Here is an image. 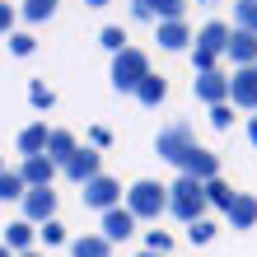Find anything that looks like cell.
<instances>
[{"label":"cell","mask_w":257,"mask_h":257,"mask_svg":"<svg viewBox=\"0 0 257 257\" xmlns=\"http://www.w3.org/2000/svg\"><path fill=\"white\" fill-rule=\"evenodd\" d=\"M206 183H196V178H178V183L169 187V210L183 224H196V220H206Z\"/></svg>","instance_id":"1"},{"label":"cell","mask_w":257,"mask_h":257,"mask_svg":"<svg viewBox=\"0 0 257 257\" xmlns=\"http://www.w3.org/2000/svg\"><path fill=\"white\" fill-rule=\"evenodd\" d=\"M126 210L136 220H159L169 210V187L155 183V178H141V183L126 187Z\"/></svg>","instance_id":"2"},{"label":"cell","mask_w":257,"mask_h":257,"mask_svg":"<svg viewBox=\"0 0 257 257\" xmlns=\"http://www.w3.org/2000/svg\"><path fill=\"white\" fill-rule=\"evenodd\" d=\"M145 75H150V56L141 47H126V52L112 56V89L117 94H136Z\"/></svg>","instance_id":"3"},{"label":"cell","mask_w":257,"mask_h":257,"mask_svg":"<svg viewBox=\"0 0 257 257\" xmlns=\"http://www.w3.org/2000/svg\"><path fill=\"white\" fill-rule=\"evenodd\" d=\"M196 145V136H192V126L178 117V122H169V126H159V136H155V150H159V159H169V164H183V155Z\"/></svg>","instance_id":"4"},{"label":"cell","mask_w":257,"mask_h":257,"mask_svg":"<svg viewBox=\"0 0 257 257\" xmlns=\"http://www.w3.org/2000/svg\"><path fill=\"white\" fill-rule=\"evenodd\" d=\"M80 201H84V206H94V210H103V215H108L112 206H122V183H117V178H108V173H98V178H89V183H84V192H80Z\"/></svg>","instance_id":"5"},{"label":"cell","mask_w":257,"mask_h":257,"mask_svg":"<svg viewBox=\"0 0 257 257\" xmlns=\"http://www.w3.org/2000/svg\"><path fill=\"white\" fill-rule=\"evenodd\" d=\"M183 178H196V183H210V178H220V155H210L206 145H192L183 155Z\"/></svg>","instance_id":"6"},{"label":"cell","mask_w":257,"mask_h":257,"mask_svg":"<svg viewBox=\"0 0 257 257\" xmlns=\"http://www.w3.org/2000/svg\"><path fill=\"white\" fill-rule=\"evenodd\" d=\"M24 220H28V224L56 220V192H52V187H28V196H24Z\"/></svg>","instance_id":"7"},{"label":"cell","mask_w":257,"mask_h":257,"mask_svg":"<svg viewBox=\"0 0 257 257\" xmlns=\"http://www.w3.org/2000/svg\"><path fill=\"white\" fill-rule=\"evenodd\" d=\"M192 94H196V103H206V108H215V103H229V75H220V70L196 75V80H192Z\"/></svg>","instance_id":"8"},{"label":"cell","mask_w":257,"mask_h":257,"mask_svg":"<svg viewBox=\"0 0 257 257\" xmlns=\"http://www.w3.org/2000/svg\"><path fill=\"white\" fill-rule=\"evenodd\" d=\"M61 173L70 178V183H80V187H84L89 178H98V173H103V155H98V150H89V145H84V150H75V155H70V164H66Z\"/></svg>","instance_id":"9"},{"label":"cell","mask_w":257,"mask_h":257,"mask_svg":"<svg viewBox=\"0 0 257 257\" xmlns=\"http://www.w3.org/2000/svg\"><path fill=\"white\" fill-rule=\"evenodd\" d=\"M229 103L234 108H257V66H243L229 75Z\"/></svg>","instance_id":"10"},{"label":"cell","mask_w":257,"mask_h":257,"mask_svg":"<svg viewBox=\"0 0 257 257\" xmlns=\"http://www.w3.org/2000/svg\"><path fill=\"white\" fill-rule=\"evenodd\" d=\"M155 42H159L164 52H183L187 42H192L187 19H159V24H155Z\"/></svg>","instance_id":"11"},{"label":"cell","mask_w":257,"mask_h":257,"mask_svg":"<svg viewBox=\"0 0 257 257\" xmlns=\"http://www.w3.org/2000/svg\"><path fill=\"white\" fill-rule=\"evenodd\" d=\"M136 234V215L126 206H112L108 215H103V238H108V243H122V238H131Z\"/></svg>","instance_id":"12"},{"label":"cell","mask_w":257,"mask_h":257,"mask_svg":"<svg viewBox=\"0 0 257 257\" xmlns=\"http://www.w3.org/2000/svg\"><path fill=\"white\" fill-rule=\"evenodd\" d=\"M224 56L234 61V70L257 66V38H252V33H243V28H234V38H229V47H224Z\"/></svg>","instance_id":"13"},{"label":"cell","mask_w":257,"mask_h":257,"mask_svg":"<svg viewBox=\"0 0 257 257\" xmlns=\"http://www.w3.org/2000/svg\"><path fill=\"white\" fill-rule=\"evenodd\" d=\"M229 38H234V28H229V24H220V19H210V24L196 28V47H201V52H215V56L229 47Z\"/></svg>","instance_id":"14"},{"label":"cell","mask_w":257,"mask_h":257,"mask_svg":"<svg viewBox=\"0 0 257 257\" xmlns=\"http://www.w3.org/2000/svg\"><path fill=\"white\" fill-rule=\"evenodd\" d=\"M19 178H24L28 187H52L56 164H52L47 155H28V159H24V169H19Z\"/></svg>","instance_id":"15"},{"label":"cell","mask_w":257,"mask_h":257,"mask_svg":"<svg viewBox=\"0 0 257 257\" xmlns=\"http://www.w3.org/2000/svg\"><path fill=\"white\" fill-rule=\"evenodd\" d=\"M224 215H229L234 229H252V224H257V196H252V192H238L234 206L224 210Z\"/></svg>","instance_id":"16"},{"label":"cell","mask_w":257,"mask_h":257,"mask_svg":"<svg viewBox=\"0 0 257 257\" xmlns=\"http://www.w3.org/2000/svg\"><path fill=\"white\" fill-rule=\"evenodd\" d=\"M47 122H28L24 131H19V155L28 159V155H47Z\"/></svg>","instance_id":"17"},{"label":"cell","mask_w":257,"mask_h":257,"mask_svg":"<svg viewBox=\"0 0 257 257\" xmlns=\"http://www.w3.org/2000/svg\"><path fill=\"white\" fill-rule=\"evenodd\" d=\"M75 150H80V145H75V136H70V131H61V126H56V131L47 136V159L56 164V169H66Z\"/></svg>","instance_id":"18"},{"label":"cell","mask_w":257,"mask_h":257,"mask_svg":"<svg viewBox=\"0 0 257 257\" xmlns=\"http://www.w3.org/2000/svg\"><path fill=\"white\" fill-rule=\"evenodd\" d=\"M70 257H112V243L103 234H80L70 238Z\"/></svg>","instance_id":"19"},{"label":"cell","mask_w":257,"mask_h":257,"mask_svg":"<svg viewBox=\"0 0 257 257\" xmlns=\"http://www.w3.org/2000/svg\"><path fill=\"white\" fill-rule=\"evenodd\" d=\"M136 98H141L145 108H159V103L169 98V80H164V75H155V70H150L145 80H141V89H136Z\"/></svg>","instance_id":"20"},{"label":"cell","mask_w":257,"mask_h":257,"mask_svg":"<svg viewBox=\"0 0 257 257\" xmlns=\"http://www.w3.org/2000/svg\"><path fill=\"white\" fill-rule=\"evenodd\" d=\"M5 248L10 252H33V224H28V220L5 224Z\"/></svg>","instance_id":"21"},{"label":"cell","mask_w":257,"mask_h":257,"mask_svg":"<svg viewBox=\"0 0 257 257\" xmlns=\"http://www.w3.org/2000/svg\"><path fill=\"white\" fill-rule=\"evenodd\" d=\"M234 196H238V192H234L229 183H224V178H210V183H206V201H210V206L229 210V206H234Z\"/></svg>","instance_id":"22"},{"label":"cell","mask_w":257,"mask_h":257,"mask_svg":"<svg viewBox=\"0 0 257 257\" xmlns=\"http://www.w3.org/2000/svg\"><path fill=\"white\" fill-rule=\"evenodd\" d=\"M234 28L257 38V0H234Z\"/></svg>","instance_id":"23"},{"label":"cell","mask_w":257,"mask_h":257,"mask_svg":"<svg viewBox=\"0 0 257 257\" xmlns=\"http://www.w3.org/2000/svg\"><path fill=\"white\" fill-rule=\"evenodd\" d=\"M28 196V183L19 173H0V201H24Z\"/></svg>","instance_id":"24"},{"label":"cell","mask_w":257,"mask_h":257,"mask_svg":"<svg viewBox=\"0 0 257 257\" xmlns=\"http://www.w3.org/2000/svg\"><path fill=\"white\" fill-rule=\"evenodd\" d=\"M56 14V0H24V19L28 24H42V19H52Z\"/></svg>","instance_id":"25"},{"label":"cell","mask_w":257,"mask_h":257,"mask_svg":"<svg viewBox=\"0 0 257 257\" xmlns=\"http://www.w3.org/2000/svg\"><path fill=\"white\" fill-rule=\"evenodd\" d=\"M98 47H108V52L117 56V52H126L131 42H126V33H122V28H117V24H108V28H103V33H98Z\"/></svg>","instance_id":"26"},{"label":"cell","mask_w":257,"mask_h":257,"mask_svg":"<svg viewBox=\"0 0 257 257\" xmlns=\"http://www.w3.org/2000/svg\"><path fill=\"white\" fill-rule=\"evenodd\" d=\"M145 252H159V257H169V252H173V238L164 234V229H150V234H145Z\"/></svg>","instance_id":"27"},{"label":"cell","mask_w":257,"mask_h":257,"mask_svg":"<svg viewBox=\"0 0 257 257\" xmlns=\"http://www.w3.org/2000/svg\"><path fill=\"white\" fill-rule=\"evenodd\" d=\"M210 126H215V131L234 126V108H229V103H215V108H210Z\"/></svg>","instance_id":"28"},{"label":"cell","mask_w":257,"mask_h":257,"mask_svg":"<svg viewBox=\"0 0 257 257\" xmlns=\"http://www.w3.org/2000/svg\"><path fill=\"white\" fill-rule=\"evenodd\" d=\"M28 98H33V108H52V103H56V94H52V89L42 84V80H33V84H28Z\"/></svg>","instance_id":"29"},{"label":"cell","mask_w":257,"mask_h":257,"mask_svg":"<svg viewBox=\"0 0 257 257\" xmlns=\"http://www.w3.org/2000/svg\"><path fill=\"white\" fill-rule=\"evenodd\" d=\"M33 47H38L33 33H10V52L14 56H33Z\"/></svg>","instance_id":"30"},{"label":"cell","mask_w":257,"mask_h":257,"mask_svg":"<svg viewBox=\"0 0 257 257\" xmlns=\"http://www.w3.org/2000/svg\"><path fill=\"white\" fill-rule=\"evenodd\" d=\"M131 19H141V24H159L155 0H131Z\"/></svg>","instance_id":"31"},{"label":"cell","mask_w":257,"mask_h":257,"mask_svg":"<svg viewBox=\"0 0 257 257\" xmlns=\"http://www.w3.org/2000/svg\"><path fill=\"white\" fill-rule=\"evenodd\" d=\"M183 10H187V0H155L159 19H183Z\"/></svg>","instance_id":"32"},{"label":"cell","mask_w":257,"mask_h":257,"mask_svg":"<svg viewBox=\"0 0 257 257\" xmlns=\"http://www.w3.org/2000/svg\"><path fill=\"white\" fill-rule=\"evenodd\" d=\"M42 243H47V248H56V243H66V224H56V220H47V224H42Z\"/></svg>","instance_id":"33"},{"label":"cell","mask_w":257,"mask_h":257,"mask_svg":"<svg viewBox=\"0 0 257 257\" xmlns=\"http://www.w3.org/2000/svg\"><path fill=\"white\" fill-rule=\"evenodd\" d=\"M187 238H192V243H210V238H215V224L196 220V224H187Z\"/></svg>","instance_id":"34"},{"label":"cell","mask_w":257,"mask_h":257,"mask_svg":"<svg viewBox=\"0 0 257 257\" xmlns=\"http://www.w3.org/2000/svg\"><path fill=\"white\" fill-rule=\"evenodd\" d=\"M192 70H196V75H210V70H215V52L192 47Z\"/></svg>","instance_id":"35"},{"label":"cell","mask_w":257,"mask_h":257,"mask_svg":"<svg viewBox=\"0 0 257 257\" xmlns=\"http://www.w3.org/2000/svg\"><path fill=\"white\" fill-rule=\"evenodd\" d=\"M10 28H14V5L0 0V33H10Z\"/></svg>","instance_id":"36"},{"label":"cell","mask_w":257,"mask_h":257,"mask_svg":"<svg viewBox=\"0 0 257 257\" xmlns=\"http://www.w3.org/2000/svg\"><path fill=\"white\" fill-rule=\"evenodd\" d=\"M89 141H94V145L103 150V145H112V131H103V126H94V131H89Z\"/></svg>","instance_id":"37"},{"label":"cell","mask_w":257,"mask_h":257,"mask_svg":"<svg viewBox=\"0 0 257 257\" xmlns=\"http://www.w3.org/2000/svg\"><path fill=\"white\" fill-rule=\"evenodd\" d=\"M84 5H89V10H103V5H112V0H84Z\"/></svg>","instance_id":"38"},{"label":"cell","mask_w":257,"mask_h":257,"mask_svg":"<svg viewBox=\"0 0 257 257\" xmlns=\"http://www.w3.org/2000/svg\"><path fill=\"white\" fill-rule=\"evenodd\" d=\"M248 136H252V141H257V117H252V126H248Z\"/></svg>","instance_id":"39"},{"label":"cell","mask_w":257,"mask_h":257,"mask_svg":"<svg viewBox=\"0 0 257 257\" xmlns=\"http://www.w3.org/2000/svg\"><path fill=\"white\" fill-rule=\"evenodd\" d=\"M0 257H10V248H5V243H0Z\"/></svg>","instance_id":"40"},{"label":"cell","mask_w":257,"mask_h":257,"mask_svg":"<svg viewBox=\"0 0 257 257\" xmlns=\"http://www.w3.org/2000/svg\"><path fill=\"white\" fill-rule=\"evenodd\" d=\"M136 257H159V252H136Z\"/></svg>","instance_id":"41"},{"label":"cell","mask_w":257,"mask_h":257,"mask_svg":"<svg viewBox=\"0 0 257 257\" xmlns=\"http://www.w3.org/2000/svg\"><path fill=\"white\" fill-rule=\"evenodd\" d=\"M19 257H42V252H19Z\"/></svg>","instance_id":"42"},{"label":"cell","mask_w":257,"mask_h":257,"mask_svg":"<svg viewBox=\"0 0 257 257\" xmlns=\"http://www.w3.org/2000/svg\"><path fill=\"white\" fill-rule=\"evenodd\" d=\"M0 173H5V159H0Z\"/></svg>","instance_id":"43"}]
</instances>
